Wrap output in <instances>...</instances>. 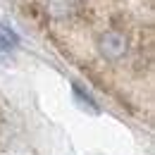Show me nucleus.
Masks as SVG:
<instances>
[{
    "label": "nucleus",
    "mask_w": 155,
    "mask_h": 155,
    "mask_svg": "<svg viewBox=\"0 0 155 155\" xmlns=\"http://www.w3.org/2000/svg\"><path fill=\"white\" fill-rule=\"evenodd\" d=\"M98 50H100V55L105 60L117 62V60H122L127 55L129 41H127V36L122 31H105V34L98 36Z\"/></svg>",
    "instance_id": "obj_1"
},
{
    "label": "nucleus",
    "mask_w": 155,
    "mask_h": 155,
    "mask_svg": "<svg viewBox=\"0 0 155 155\" xmlns=\"http://www.w3.org/2000/svg\"><path fill=\"white\" fill-rule=\"evenodd\" d=\"M77 7H79L77 0H48V7H45V10H48L53 17L62 19V17H69Z\"/></svg>",
    "instance_id": "obj_2"
},
{
    "label": "nucleus",
    "mask_w": 155,
    "mask_h": 155,
    "mask_svg": "<svg viewBox=\"0 0 155 155\" xmlns=\"http://www.w3.org/2000/svg\"><path fill=\"white\" fill-rule=\"evenodd\" d=\"M15 43H17V38H15V34H12V31H5V29L0 31V53H7Z\"/></svg>",
    "instance_id": "obj_3"
}]
</instances>
